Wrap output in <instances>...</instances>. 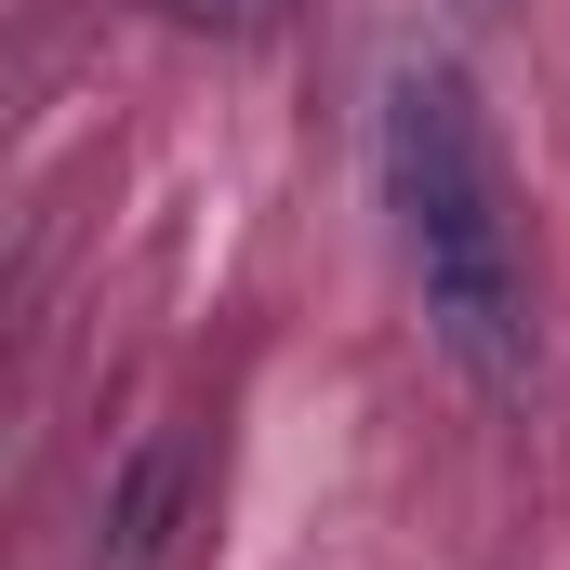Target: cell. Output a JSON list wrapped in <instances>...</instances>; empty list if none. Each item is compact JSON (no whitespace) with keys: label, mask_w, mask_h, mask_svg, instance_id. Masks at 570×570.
Returning a JSON list of instances; mask_svg holds the SVG:
<instances>
[{"label":"cell","mask_w":570,"mask_h":570,"mask_svg":"<svg viewBox=\"0 0 570 570\" xmlns=\"http://www.w3.org/2000/svg\"><path fill=\"white\" fill-rule=\"evenodd\" d=\"M385 213H399L438 358L478 399H531V253H518L504 146L451 53H399V80H385Z\"/></svg>","instance_id":"obj_1"},{"label":"cell","mask_w":570,"mask_h":570,"mask_svg":"<svg viewBox=\"0 0 570 570\" xmlns=\"http://www.w3.org/2000/svg\"><path fill=\"white\" fill-rule=\"evenodd\" d=\"M186 491H199V451L186 425H146L94 504V570H173V531H186Z\"/></svg>","instance_id":"obj_2"},{"label":"cell","mask_w":570,"mask_h":570,"mask_svg":"<svg viewBox=\"0 0 570 570\" xmlns=\"http://www.w3.org/2000/svg\"><path fill=\"white\" fill-rule=\"evenodd\" d=\"M159 13H173V27H213V40H266L292 0H159Z\"/></svg>","instance_id":"obj_3"},{"label":"cell","mask_w":570,"mask_h":570,"mask_svg":"<svg viewBox=\"0 0 570 570\" xmlns=\"http://www.w3.org/2000/svg\"><path fill=\"white\" fill-rule=\"evenodd\" d=\"M464 13H504V0H464Z\"/></svg>","instance_id":"obj_4"}]
</instances>
